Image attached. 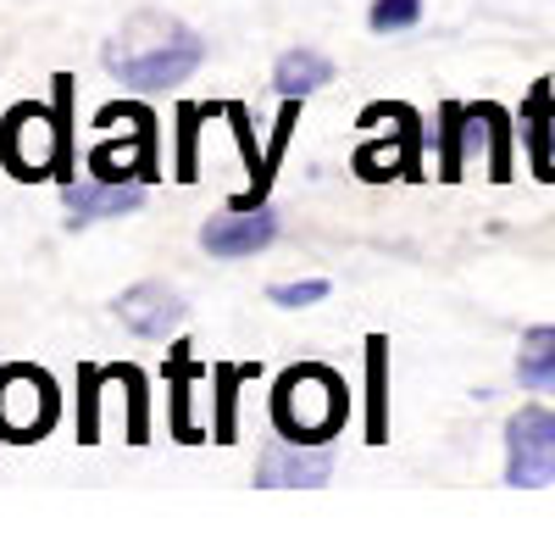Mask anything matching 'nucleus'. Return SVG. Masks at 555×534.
<instances>
[{"mask_svg": "<svg viewBox=\"0 0 555 534\" xmlns=\"http://www.w3.org/2000/svg\"><path fill=\"white\" fill-rule=\"evenodd\" d=\"M322 84H334V62L322 51H311V44H295V51H284L278 67H272V89L284 101H306V96H317Z\"/></svg>", "mask_w": 555, "mask_h": 534, "instance_id": "14", "label": "nucleus"}, {"mask_svg": "<svg viewBox=\"0 0 555 534\" xmlns=\"http://www.w3.org/2000/svg\"><path fill=\"white\" fill-rule=\"evenodd\" d=\"M167 368H172V440H183V445H195L201 434H195V423H190V384L206 373L195 356H190V345H172V356H167Z\"/></svg>", "mask_w": 555, "mask_h": 534, "instance_id": "17", "label": "nucleus"}, {"mask_svg": "<svg viewBox=\"0 0 555 534\" xmlns=\"http://www.w3.org/2000/svg\"><path fill=\"white\" fill-rule=\"evenodd\" d=\"M56 412H62V395L44 368H34V363L0 368V440L28 445L56 423Z\"/></svg>", "mask_w": 555, "mask_h": 534, "instance_id": "5", "label": "nucleus"}, {"mask_svg": "<svg viewBox=\"0 0 555 534\" xmlns=\"http://www.w3.org/2000/svg\"><path fill=\"white\" fill-rule=\"evenodd\" d=\"M384 368H389V340H366V445L389 440V395H384Z\"/></svg>", "mask_w": 555, "mask_h": 534, "instance_id": "16", "label": "nucleus"}, {"mask_svg": "<svg viewBox=\"0 0 555 534\" xmlns=\"http://www.w3.org/2000/svg\"><path fill=\"white\" fill-rule=\"evenodd\" d=\"M366 23H373V34L416 28L423 23V0H373V7H366Z\"/></svg>", "mask_w": 555, "mask_h": 534, "instance_id": "21", "label": "nucleus"}, {"mask_svg": "<svg viewBox=\"0 0 555 534\" xmlns=\"http://www.w3.org/2000/svg\"><path fill=\"white\" fill-rule=\"evenodd\" d=\"M101 62H106V73L117 84L162 89V84H183L206 62V39L190 23L167 17V12H139L106 39Z\"/></svg>", "mask_w": 555, "mask_h": 534, "instance_id": "1", "label": "nucleus"}, {"mask_svg": "<svg viewBox=\"0 0 555 534\" xmlns=\"http://www.w3.org/2000/svg\"><path fill=\"white\" fill-rule=\"evenodd\" d=\"M101 384L106 368H78V445H95L101 440Z\"/></svg>", "mask_w": 555, "mask_h": 534, "instance_id": "19", "label": "nucleus"}, {"mask_svg": "<svg viewBox=\"0 0 555 534\" xmlns=\"http://www.w3.org/2000/svg\"><path fill=\"white\" fill-rule=\"evenodd\" d=\"M416 145H423V128H416V112L411 106H395V134L389 140H361L356 151V173L361 178H416Z\"/></svg>", "mask_w": 555, "mask_h": 534, "instance_id": "10", "label": "nucleus"}, {"mask_svg": "<svg viewBox=\"0 0 555 534\" xmlns=\"http://www.w3.org/2000/svg\"><path fill=\"white\" fill-rule=\"evenodd\" d=\"M522 145H528V162H533V173L544 178V185H555V96L539 84L533 96H528V106H522Z\"/></svg>", "mask_w": 555, "mask_h": 534, "instance_id": "13", "label": "nucleus"}, {"mask_svg": "<svg viewBox=\"0 0 555 534\" xmlns=\"http://www.w3.org/2000/svg\"><path fill=\"white\" fill-rule=\"evenodd\" d=\"M62 201H67L73 223L83 229V223L139 212V206H145V185H117V178H95V173H89L83 185H78V178H73V185H62Z\"/></svg>", "mask_w": 555, "mask_h": 534, "instance_id": "12", "label": "nucleus"}, {"mask_svg": "<svg viewBox=\"0 0 555 534\" xmlns=\"http://www.w3.org/2000/svg\"><path fill=\"white\" fill-rule=\"evenodd\" d=\"M350 418V390L334 368L322 363H295L272 390V423L278 434L306 440V445H328Z\"/></svg>", "mask_w": 555, "mask_h": 534, "instance_id": "3", "label": "nucleus"}, {"mask_svg": "<svg viewBox=\"0 0 555 534\" xmlns=\"http://www.w3.org/2000/svg\"><path fill=\"white\" fill-rule=\"evenodd\" d=\"M117 379H122V390H128V445H145V434H151V423H145V373H139L133 363H122V368H112Z\"/></svg>", "mask_w": 555, "mask_h": 534, "instance_id": "20", "label": "nucleus"}, {"mask_svg": "<svg viewBox=\"0 0 555 534\" xmlns=\"http://www.w3.org/2000/svg\"><path fill=\"white\" fill-rule=\"evenodd\" d=\"M278 240V217L267 206H228L222 217L201 223V251L234 262V256H256Z\"/></svg>", "mask_w": 555, "mask_h": 534, "instance_id": "9", "label": "nucleus"}, {"mask_svg": "<svg viewBox=\"0 0 555 534\" xmlns=\"http://www.w3.org/2000/svg\"><path fill=\"white\" fill-rule=\"evenodd\" d=\"M56 106L44 112L34 101L12 106L7 117H0V167H7L12 178H44L56 167L62 185H73V73H56Z\"/></svg>", "mask_w": 555, "mask_h": 534, "instance_id": "2", "label": "nucleus"}, {"mask_svg": "<svg viewBox=\"0 0 555 534\" xmlns=\"http://www.w3.org/2000/svg\"><path fill=\"white\" fill-rule=\"evenodd\" d=\"M117 318L139 334V340H167L183 329V318H190V306H183L178 290L167 284H133L117 295Z\"/></svg>", "mask_w": 555, "mask_h": 534, "instance_id": "11", "label": "nucleus"}, {"mask_svg": "<svg viewBox=\"0 0 555 534\" xmlns=\"http://www.w3.org/2000/svg\"><path fill=\"white\" fill-rule=\"evenodd\" d=\"M334 473V452L328 445H306V440H272L256 457V484L261 490H317Z\"/></svg>", "mask_w": 555, "mask_h": 534, "instance_id": "7", "label": "nucleus"}, {"mask_svg": "<svg viewBox=\"0 0 555 534\" xmlns=\"http://www.w3.org/2000/svg\"><path fill=\"white\" fill-rule=\"evenodd\" d=\"M555 479V407H522L505 423V484L539 490Z\"/></svg>", "mask_w": 555, "mask_h": 534, "instance_id": "6", "label": "nucleus"}, {"mask_svg": "<svg viewBox=\"0 0 555 534\" xmlns=\"http://www.w3.org/2000/svg\"><path fill=\"white\" fill-rule=\"evenodd\" d=\"M256 373H261L256 363H217V423H211L217 445H234V400H240V384Z\"/></svg>", "mask_w": 555, "mask_h": 534, "instance_id": "18", "label": "nucleus"}, {"mask_svg": "<svg viewBox=\"0 0 555 534\" xmlns=\"http://www.w3.org/2000/svg\"><path fill=\"white\" fill-rule=\"evenodd\" d=\"M112 123H122V140H95V151H89V173L117 178V185H156L162 162H156V117H151V106L112 101V106H101L95 128H112Z\"/></svg>", "mask_w": 555, "mask_h": 534, "instance_id": "4", "label": "nucleus"}, {"mask_svg": "<svg viewBox=\"0 0 555 534\" xmlns=\"http://www.w3.org/2000/svg\"><path fill=\"white\" fill-rule=\"evenodd\" d=\"M206 117V106H178V178L190 185L195 178V140H201V123Z\"/></svg>", "mask_w": 555, "mask_h": 534, "instance_id": "22", "label": "nucleus"}, {"mask_svg": "<svg viewBox=\"0 0 555 534\" xmlns=\"http://www.w3.org/2000/svg\"><path fill=\"white\" fill-rule=\"evenodd\" d=\"M494 101L483 106H444L439 112V128H434V140H439V178L444 185H455L461 167H467V151H478L483 140H494Z\"/></svg>", "mask_w": 555, "mask_h": 534, "instance_id": "8", "label": "nucleus"}, {"mask_svg": "<svg viewBox=\"0 0 555 534\" xmlns=\"http://www.w3.org/2000/svg\"><path fill=\"white\" fill-rule=\"evenodd\" d=\"M517 379L533 395H555V323H539L517 345Z\"/></svg>", "mask_w": 555, "mask_h": 534, "instance_id": "15", "label": "nucleus"}, {"mask_svg": "<svg viewBox=\"0 0 555 534\" xmlns=\"http://www.w3.org/2000/svg\"><path fill=\"white\" fill-rule=\"evenodd\" d=\"M267 295H272V306H317L322 295H328V279H300V284H272Z\"/></svg>", "mask_w": 555, "mask_h": 534, "instance_id": "23", "label": "nucleus"}]
</instances>
